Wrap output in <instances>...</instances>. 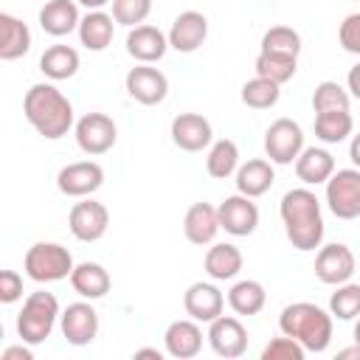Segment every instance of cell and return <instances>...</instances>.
Here are the masks:
<instances>
[{"label": "cell", "instance_id": "13", "mask_svg": "<svg viewBox=\"0 0 360 360\" xmlns=\"http://www.w3.org/2000/svg\"><path fill=\"white\" fill-rule=\"evenodd\" d=\"M354 253L349 245L343 242H332V245H321L318 248V256H315V276L318 281L329 284V287H338L343 281H352L354 276Z\"/></svg>", "mask_w": 360, "mask_h": 360}, {"label": "cell", "instance_id": "16", "mask_svg": "<svg viewBox=\"0 0 360 360\" xmlns=\"http://www.w3.org/2000/svg\"><path fill=\"white\" fill-rule=\"evenodd\" d=\"M172 143L183 152H202L214 143V129L211 121L200 112H180L172 118Z\"/></svg>", "mask_w": 360, "mask_h": 360}, {"label": "cell", "instance_id": "7", "mask_svg": "<svg viewBox=\"0 0 360 360\" xmlns=\"http://www.w3.org/2000/svg\"><path fill=\"white\" fill-rule=\"evenodd\" d=\"M326 205L338 219L360 217V169H338L326 183Z\"/></svg>", "mask_w": 360, "mask_h": 360}, {"label": "cell", "instance_id": "32", "mask_svg": "<svg viewBox=\"0 0 360 360\" xmlns=\"http://www.w3.org/2000/svg\"><path fill=\"white\" fill-rule=\"evenodd\" d=\"M239 169V146L231 138H219L208 146V158H205V172L217 180H225L231 174H236Z\"/></svg>", "mask_w": 360, "mask_h": 360}, {"label": "cell", "instance_id": "2", "mask_svg": "<svg viewBox=\"0 0 360 360\" xmlns=\"http://www.w3.org/2000/svg\"><path fill=\"white\" fill-rule=\"evenodd\" d=\"M22 112L37 135H42L45 141H59L76 127L70 98L51 82H39L25 90Z\"/></svg>", "mask_w": 360, "mask_h": 360}, {"label": "cell", "instance_id": "22", "mask_svg": "<svg viewBox=\"0 0 360 360\" xmlns=\"http://www.w3.org/2000/svg\"><path fill=\"white\" fill-rule=\"evenodd\" d=\"M79 22H82V14L76 0H48L39 8V28L48 37H68L79 31Z\"/></svg>", "mask_w": 360, "mask_h": 360}, {"label": "cell", "instance_id": "31", "mask_svg": "<svg viewBox=\"0 0 360 360\" xmlns=\"http://www.w3.org/2000/svg\"><path fill=\"white\" fill-rule=\"evenodd\" d=\"M354 129V118L349 110L315 112V138L323 143H343Z\"/></svg>", "mask_w": 360, "mask_h": 360}, {"label": "cell", "instance_id": "21", "mask_svg": "<svg viewBox=\"0 0 360 360\" xmlns=\"http://www.w3.org/2000/svg\"><path fill=\"white\" fill-rule=\"evenodd\" d=\"M219 214L211 202H194L188 205L186 217H183V233L191 245H211L219 233Z\"/></svg>", "mask_w": 360, "mask_h": 360}, {"label": "cell", "instance_id": "15", "mask_svg": "<svg viewBox=\"0 0 360 360\" xmlns=\"http://www.w3.org/2000/svg\"><path fill=\"white\" fill-rule=\"evenodd\" d=\"M219 214V228L231 236H250L259 228V205L253 202V197L245 194H231L217 205Z\"/></svg>", "mask_w": 360, "mask_h": 360}, {"label": "cell", "instance_id": "6", "mask_svg": "<svg viewBox=\"0 0 360 360\" xmlns=\"http://www.w3.org/2000/svg\"><path fill=\"white\" fill-rule=\"evenodd\" d=\"M304 152V129L292 118H276L264 132V155L276 166H290Z\"/></svg>", "mask_w": 360, "mask_h": 360}, {"label": "cell", "instance_id": "39", "mask_svg": "<svg viewBox=\"0 0 360 360\" xmlns=\"http://www.w3.org/2000/svg\"><path fill=\"white\" fill-rule=\"evenodd\" d=\"M307 349L290 338V335H281V338H273L264 349H262V360H304Z\"/></svg>", "mask_w": 360, "mask_h": 360}, {"label": "cell", "instance_id": "41", "mask_svg": "<svg viewBox=\"0 0 360 360\" xmlns=\"http://www.w3.org/2000/svg\"><path fill=\"white\" fill-rule=\"evenodd\" d=\"M22 298V276L17 270H0V304H14Z\"/></svg>", "mask_w": 360, "mask_h": 360}, {"label": "cell", "instance_id": "36", "mask_svg": "<svg viewBox=\"0 0 360 360\" xmlns=\"http://www.w3.org/2000/svg\"><path fill=\"white\" fill-rule=\"evenodd\" d=\"M329 312L338 321H354L360 315V284L343 281L329 298Z\"/></svg>", "mask_w": 360, "mask_h": 360}, {"label": "cell", "instance_id": "4", "mask_svg": "<svg viewBox=\"0 0 360 360\" xmlns=\"http://www.w3.org/2000/svg\"><path fill=\"white\" fill-rule=\"evenodd\" d=\"M59 315H62V309H59V301H56L53 292H48V290L28 292V298L22 301V309L17 315V335H20V340H25L31 346L45 343L51 338Z\"/></svg>", "mask_w": 360, "mask_h": 360}, {"label": "cell", "instance_id": "27", "mask_svg": "<svg viewBox=\"0 0 360 360\" xmlns=\"http://www.w3.org/2000/svg\"><path fill=\"white\" fill-rule=\"evenodd\" d=\"M28 51H31V31H28V25L20 17L3 11L0 14V59L3 62H14V59L25 56Z\"/></svg>", "mask_w": 360, "mask_h": 360}, {"label": "cell", "instance_id": "45", "mask_svg": "<svg viewBox=\"0 0 360 360\" xmlns=\"http://www.w3.org/2000/svg\"><path fill=\"white\" fill-rule=\"evenodd\" d=\"M166 352V349H163ZM163 352L160 349H152V346H143V349H135V357H152V360H163Z\"/></svg>", "mask_w": 360, "mask_h": 360}, {"label": "cell", "instance_id": "18", "mask_svg": "<svg viewBox=\"0 0 360 360\" xmlns=\"http://www.w3.org/2000/svg\"><path fill=\"white\" fill-rule=\"evenodd\" d=\"M163 349L174 360H191L202 349V329L194 318H177L163 332Z\"/></svg>", "mask_w": 360, "mask_h": 360}, {"label": "cell", "instance_id": "23", "mask_svg": "<svg viewBox=\"0 0 360 360\" xmlns=\"http://www.w3.org/2000/svg\"><path fill=\"white\" fill-rule=\"evenodd\" d=\"M115 17L107 14L104 8H96V11H87L79 22V42L87 48V51H107L112 37H115Z\"/></svg>", "mask_w": 360, "mask_h": 360}, {"label": "cell", "instance_id": "10", "mask_svg": "<svg viewBox=\"0 0 360 360\" xmlns=\"http://www.w3.org/2000/svg\"><path fill=\"white\" fill-rule=\"evenodd\" d=\"M124 87H127V96L143 107H155L160 104L166 96H169V79L163 70L152 68V65H143L138 62L135 68H129L127 79H124Z\"/></svg>", "mask_w": 360, "mask_h": 360}, {"label": "cell", "instance_id": "40", "mask_svg": "<svg viewBox=\"0 0 360 360\" xmlns=\"http://www.w3.org/2000/svg\"><path fill=\"white\" fill-rule=\"evenodd\" d=\"M338 42H340V48L346 53L360 56V11L343 17V22L338 28Z\"/></svg>", "mask_w": 360, "mask_h": 360}, {"label": "cell", "instance_id": "35", "mask_svg": "<svg viewBox=\"0 0 360 360\" xmlns=\"http://www.w3.org/2000/svg\"><path fill=\"white\" fill-rule=\"evenodd\" d=\"M267 53H284V56H295L301 53V34L290 25H273L262 34V48Z\"/></svg>", "mask_w": 360, "mask_h": 360}, {"label": "cell", "instance_id": "14", "mask_svg": "<svg viewBox=\"0 0 360 360\" xmlns=\"http://www.w3.org/2000/svg\"><path fill=\"white\" fill-rule=\"evenodd\" d=\"M104 186V169L96 160H76L59 169L56 188L65 197H90Z\"/></svg>", "mask_w": 360, "mask_h": 360}, {"label": "cell", "instance_id": "12", "mask_svg": "<svg viewBox=\"0 0 360 360\" xmlns=\"http://www.w3.org/2000/svg\"><path fill=\"white\" fill-rule=\"evenodd\" d=\"M208 346L217 357H225V360H236L248 352V329L242 326L239 318L233 315H219L208 323Z\"/></svg>", "mask_w": 360, "mask_h": 360}, {"label": "cell", "instance_id": "19", "mask_svg": "<svg viewBox=\"0 0 360 360\" xmlns=\"http://www.w3.org/2000/svg\"><path fill=\"white\" fill-rule=\"evenodd\" d=\"M208 37V17L202 11H180L169 28V48L177 53H194Z\"/></svg>", "mask_w": 360, "mask_h": 360}, {"label": "cell", "instance_id": "5", "mask_svg": "<svg viewBox=\"0 0 360 360\" xmlns=\"http://www.w3.org/2000/svg\"><path fill=\"white\" fill-rule=\"evenodd\" d=\"M73 267L76 264H73L70 250L59 242H34L25 250V259H22L25 276L37 284H51V281L70 278Z\"/></svg>", "mask_w": 360, "mask_h": 360}, {"label": "cell", "instance_id": "42", "mask_svg": "<svg viewBox=\"0 0 360 360\" xmlns=\"http://www.w3.org/2000/svg\"><path fill=\"white\" fill-rule=\"evenodd\" d=\"M0 360H34V352H31V343H17V346H6Z\"/></svg>", "mask_w": 360, "mask_h": 360}, {"label": "cell", "instance_id": "20", "mask_svg": "<svg viewBox=\"0 0 360 360\" xmlns=\"http://www.w3.org/2000/svg\"><path fill=\"white\" fill-rule=\"evenodd\" d=\"M127 53L135 59V62H143V65H152V62H160L169 51V34H163L160 28L155 25H135L129 28L127 34Z\"/></svg>", "mask_w": 360, "mask_h": 360}, {"label": "cell", "instance_id": "9", "mask_svg": "<svg viewBox=\"0 0 360 360\" xmlns=\"http://www.w3.org/2000/svg\"><path fill=\"white\" fill-rule=\"evenodd\" d=\"M68 228L79 242H98L110 228V211L104 202L82 197V202H73L68 214Z\"/></svg>", "mask_w": 360, "mask_h": 360}, {"label": "cell", "instance_id": "1", "mask_svg": "<svg viewBox=\"0 0 360 360\" xmlns=\"http://www.w3.org/2000/svg\"><path fill=\"white\" fill-rule=\"evenodd\" d=\"M278 214L284 222L287 242L295 250L309 253L323 245L326 225H323V214H321V200L315 197L312 188H307V186L290 188L278 202Z\"/></svg>", "mask_w": 360, "mask_h": 360}, {"label": "cell", "instance_id": "30", "mask_svg": "<svg viewBox=\"0 0 360 360\" xmlns=\"http://www.w3.org/2000/svg\"><path fill=\"white\" fill-rule=\"evenodd\" d=\"M267 304L264 284L256 278H242L228 290V307L236 315H259Z\"/></svg>", "mask_w": 360, "mask_h": 360}, {"label": "cell", "instance_id": "24", "mask_svg": "<svg viewBox=\"0 0 360 360\" xmlns=\"http://www.w3.org/2000/svg\"><path fill=\"white\" fill-rule=\"evenodd\" d=\"M335 174V158L323 146H304L295 158V177L304 186H321Z\"/></svg>", "mask_w": 360, "mask_h": 360}, {"label": "cell", "instance_id": "11", "mask_svg": "<svg viewBox=\"0 0 360 360\" xmlns=\"http://www.w3.org/2000/svg\"><path fill=\"white\" fill-rule=\"evenodd\" d=\"M59 329L62 338L70 346H90L98 335V312L96 307L84 298V301H73L62 309L59 315Z\"/></svg>", "mask_w": 360, "mask_h": 360}, {"label": "cell", "instance_id": "8", "mask_svg": "<svg viewBox=\"0 0 360 360\" xmlns=\"http://www.w3.org/2000/svg\"><path fill=\"white\" fill-rule=\"evenodd\" d=\"M73 135H76V143L84 155L90 158H98V155H107L115 141H118V127L110 115L104 112H87L76 121L73 127Z\"/></svg>", "mask_w": 360, "mask_h": 360}, {"label": "cell", "instance_id": "38", "mask_svg": "<svg viewBox=\"0 0 360 360\" xmlns=\"http://www.w3.org/2000/svg\"><path fill=\"white\" fill-rule=\"evenodd\" d=\"M152 11V0H112V17L118 25L135 28L141 25Z\"/></svg>", "mask_w": 360, "mask_h": 360}, {"label": "cell", "instance_id": "26", "mask_svg": "<svg viewBox=\"0 0 360 360\" xmlns=\"http://www.w3.org/2000/svg\"><path fill=\"white\" fill-rule=\"evenodd\" d=\"M245 259H242V250L231 242H211L205 259H202V267L208 273L211 281H231L239 276Z\"/></svg>", "mask_w": 360, "mask_h": 360}, {"label": "cell", "instance_id": "33", "mask_svg": "<svg viewBox=\"0 0 360 360\" xmlns=\"http://www.w3.org/2000/svg\"><path fill=\"white\" fill-rule=\"evenodd\" d=\"M242 104L250 107V110H270L278 104L281 98V84L264 79V76H253L242 84Z\"/></svg>", "mask_w": 360, "mask_h": 360}, {"label": "cell", "instance_id": "48", "mask_svg": "<svg viewBox=\"0 0 360 360\" xmlns=\"http://www.w3.org/2000/svg\"><path fill=\"white\" fill-rule=\"evenodd\" d=\"M352 335H354V343L360 346V315L354 318V332H352Z\"/></svg>", "mask_w": 360, "mask_h": 360}, {"label": "cell", "instance_id": "37", "mask_svg": "<svg viewBox=\"0 0 360 360\" xmlns=\"http://www.w3.org/2000/svg\"><path fill=\"white\" fill-rule=\"evenodd\" d=\"M352 104V93L346 87H340L338 82H321L312 90V110L315 112H329V110H349Z\"/></svg>", "mask_w": 360, "mask_h": 360}, {"label": "cell", "instance_id": "43", "mask_svg": "<svg viewBox=\"0 0 360 360\" xmlns=\"http://www.w3.org/2000/svg\"><path fill=\"white\" fill-rule=\"evenodd\" d=\"M346 90L352 93V98L360 101V62L354 68H349V73H346Z\"/></svg>", "mask_w": 360, "mask_h": 360}, {"label": "cell", "instance_id": "47", "mask_svg": "<svg viewBox=\"0 0 360 360\" xmlns=\"http://www.w3.org/2000/svg\"><path fill=\"white\" fill-rule=\"evenodd\" d=\"M79 6H84L87 11H96V8H104L107 3H112V0H76Z\"/></svg>", "mask_w": 360, "mask_h": 360}, {"label": "cell", "instance_id": "29", "mask_svg": "<svg viewBox=\"0 0 360 360\" xmlns=\"http://www.w3.org/2000/svg\"><path fill=\"white\" fill-rule=\"evenodd\" d=\"M82 59H79V51L70 48V45H51L42 51L39 56V70L45 79L51 82H65V79H73L76 70H79Z\"/></svg>", "mask_w": 360, "mask_h": 360}, {"label": "cell", "instance_id": "44", "mask_svg": "<svg viewBox=\"0 0 360 360\" xmlns=\"http://www.w3.org/2000/svg\"><path fill=\"white\" fill-rule=\"evenodd\" d=\"M349 158H352V163H354V169H360V132L352 138V143H349Z\"/></svg>", "mask_w": 360, "mask_h": 360}, {"label": "cell", "instance_id": "28", "mask_svg": "<svg viewBox=\"0 0 360 360\" xmlns=\"http://www.w3.org/2000/svg\"><path fill=\"white\" fill-rule=\"evenodd\" d=\"M70 287H73L82 298L98 301V298H104V295L110 292L112 278H110V273H107L98 262H82V264H76L73 273H70Z\"/></svg>", "mask_w": 360, "mask_h": 360}, {"label": "cell", "instance_id": "46", "mask_svg": "<svg viewBox=\"0 0 360 360\" xmlns=\"http://www.w3.org/2000/svg\"><path fill=\"white\" fill-rule=\"evenodd\" d=\"M338 360H360V346H349V349H340L338 352Z\"/></svg>", "mask_w": 360, "mask_h": 360}, {"label": "cell", "instance_id": "34", "mask_svg": "<svg viewBox=\"0 0 360 360\" xmlns=\"http://www.w3.org/2000/svg\"><path fill=\"white\" fill-rule=\"evenodd\" d=\"M253 68H256V76H264V79H270V82H276V84H284V82H290V79L295 76L298 59H295V56H284V53L259 51Z\"/></svg>", "mask_w": 360, "mask_h": 360}, {"label": "cell", "instance_id": "3", "mask_svg": "<svg viewBox=\"0 0 360 360\" xmlns=\"http://www.w3.org/2000/svg\"><path fill=\"white\" fill-rule=\"evenodd\" d=\"M281 335L295 338L307 352H326L332 343V312L321 309L312 301H295L287 304L278 315Z\"/></svg>", "mask_w": 360, "mask_h": 360}, {"label": "cell", "instance_id": "25", "mask_svg": "<svg viewBox=\"0 0 360 360\" xmlns=\"http://www.w3.org/2000/svg\"><path fill=\"white\" fill-rule=\"evenodd\" d=\"M236 180V191L239 194H245V197H262V194H267L270 188H273V183H276V172H273V163L270 160H264V158H253V160H248V163H239V169H236V174H233Z\"/></svg>", "mask_w": 360, "mask_h": 360}, {"label": "cell", "instance_id": "17", "mask_svg": "<svg viewBox=\"0 0 360 360\" xmlns=\"http://www.w3.org/2000/svg\"><path fill=\"white\" fill-rule=\"evenodd\" d=\"M183 309L188 318H194L200 323H211L214 318L222 315L225 295L214 281H194V284H188V290L183 295Z\"/></svg>", "mask_w": 360, "mask_h": 360}]
</instances>
